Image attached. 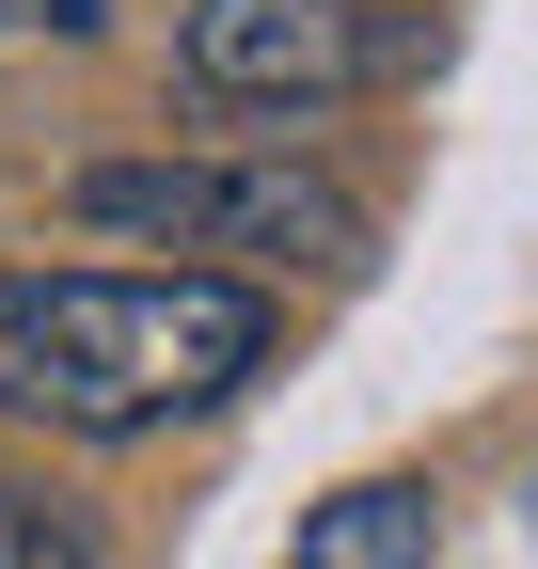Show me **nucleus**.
Returning a JSON list of instances; mask_svg holds the SVG:
<instances>
[{
	"mask_svg": "<svg viewBox=\"0 0 538 569\" xmlns=\"http://www.w3.org/2000/svg\"><path fill=\"white\" fill-rule=\"evenodd\" d=\"M444 32L428 0H190L175 17V96L222 127H332L349 96L412 80Z\"/></svg>",
	"mask_w": 538,
	"mask_h": 569,
	"instance_id": "obj_3",
	"label": "nucleus"
},
{
	"mask_svg": "<svg viewBox=\"0 0 538 569\" xmlns=\"http://www.w3.org/2000/svg\"><path fill=\"white\" fill-rule=\"evenodd\" d=\"M63 222L111 238V253H159V269H365V206L332 190L286 142H159V159H80L63 174Z\"/></svg>",
	"mask_w": 538,
	"mask_h": 569,
	"instance_id": "obj_2",
	"label": "nucleus"
},
{
	"mask_svg": "<svg viewBox=\"0 0 538 569\" xmlns=\"http://www.w3.org/2000/svg\"><path fill=\"white\" fill-rule=\"evenodd\" d=\"M286 301L222 269H0V427L48 443H143L269 380Z\"/></svg>",
	"mask_w": 538,
	"mask_h": 569,
	"instance_id": "obj_1",
	"label": "nucleus"
},
{
	"mask_svg": "<svg viewBox=\"0 0 538 569\" xmlns=\"http://www.w3.org/2000/svg\"><path fill=\"white\" fill-rule=\"evenodd\" d=\"M286 569H444V490L428 475H349L332 507H301Z\"/></svg>",
	"mask_w": 538,
	"mask_h": 569,
	"instance_id": "obj_4",
	"label": "nucleus"
},
{
	"mask_svg": "<svg viewBox=\"0 0 538 569\" xmlns=\"http://www.w3.org/2000/svg\"><path fill=\"white\" fill-rule=\"evenodd\" d=\"M0 569H96V522L32 475H0Z\"/></svg>",
	"mask_w": 538,
	"mask_h": 569,
	"instance_id": "obj_5",
	"label": "nucleus"
}]
</instances>
